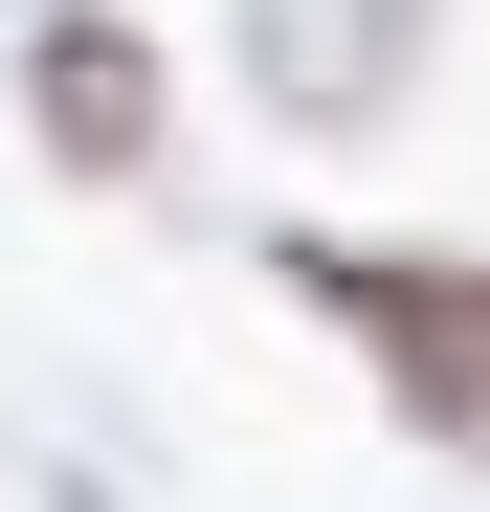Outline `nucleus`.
I'll list each match as a JSON object with an SVG mask.
<instances>
[{
	"label": "nucleus",
	"mask_w": 490,
	"mask_h": 512,
	"mask_svg": "<svg viewBox=\"0 0 490 512\" xmlns=\"http://www.w3.org/2000/svg\"><path fill=\"white\" fill-rule=\"evenodd\" d=\"M245 90L290 134H379L424 90V0H245Z\"/></svg>",
	"instance_id": "f03ea898"
},
{
	"label": "nucleus",
	"mask_w": 490,
	"mask_h": 512,
	"mask_svg": "<svg viewBox=\"0 0 490 512\" xmlns=\"http://www.w3.org/2000/svg\"><path fill=\"white\" fill-rule=\"evenodd\" d=\"M23 112H45L67 179H156V45L134 23H45L23 45Z\"/></svg>",
	"instance_id": "7ed1b4c3"
},
{
	"label": "nucleus",
	"mask_w": 490,
	"mask_h": 512,
	"mask_svg": "<svg viewBox=\"0 0 490 512\" xmlns=\"http://www.w3.org/2000/svg\"><path fill=\"white\" fill-rule=\"evenodd\" d=\"M290 290L379 357L401 423H446V446L490 468V268H446V245H401V268H379V245H290Z\"/></svg>",
	"instance_id": "f257e3e1"
}]
</instances>
